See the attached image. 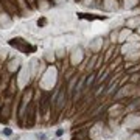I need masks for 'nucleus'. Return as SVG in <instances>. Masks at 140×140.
Returning a JSON list of instances; mask_svg holds the SVG:
<instances>
[{"label":"nucleus","mask_w":140,"mask_h":140,"mask_svg":"<svg viewBox=\"0 0 140 140\" xmlns=\"http://www.w3.org/2000/svg\"><path fill=\"white\" fill-rule=\"evenodd\" d=\"M20 41H22V39H11V41H9V44H11L13 47L19 48V50H22V51H28V48H30V47H25ZM31 48H33V47H31Z\"/></svg>","instance_id":"nucleus-1"},{"label":"nucleus","mask_w":140,"mask_h":140,"mask_svg":"<svg viewBox=\"0 0 140 140\" xmlns=\"http://www.w3.org/2000/svg\"><path fill=\"white\" fill-rule=\"evenodd\" d=\"M93 78H95V75H90V76H89V79H87V84H86L87 87H90V84L93 83Z\"/></svg>","instance_id":"nucleus-3"},{"label":"nucleus","mask_w":140,"mask_h":140,"mask_svg":"<svg viewBox=\"0 0 140 140\" xmlns=\"http://www.w3.org/2000/svg\"><path fill=\"white\" fill-rule=\"evenodd\" d=\"M28 3H30L31 6H34V0H28Z\"/></svg>","instance_id":"nucleus-7"},{"label":"nucleus","mask_w":140,"mask_h":140,"mask_svg":"<svg viewBox=\"0 0 140 140\" xmlns=\"http://www.w3.org/2000/svg\"><path fill=\"white\" fill-rule=\"evenodd\" d=\"M3 134H5V135H11L13 132H11V129H8V128H6V129H3Z\"/></svg>","instance_id":"nucleus-4"},{"label":"nucleus","mask_w":140,"mask_h":140,"mask_svg":"<svg viewBox=\"0 0 140 140\" xmlns=\"http://www.w3.org/2000/svg\"><path fill=\"white\" fill-rule=\"evenodd\" d=\"M64 98H66V92L61 90V92H59V96H58V101H56L58 109H62V106H64Z\"/></svg>","instance_id":"nucleus-2"},{"label":"nucleus","mask_w":140,"mask_h":140,"mask_svg":"<svg viewBox=\"0 0 140 140\" xmlns=\"http://www.w3.org/2000/svg\"><path fill=\"white\" fill-rule=\"evenodd\" d=\"M62 134H64V129H58V131H56V135H58V137L62 135Z\"/></svg>","instance_id":"nucleus-6"},{"label":"nucleus","mask_w":140,"mask_h":140,"mask_svg":"<svg viewBox=\"0 0 140 140\" xmlns=\"http://www.w3.org/2000/svg\"><path fill=\"white\" fill-rule=\"evenodd\" d=\"M37 138H41V140H45V134L41 132V134H37Z\"/></svg>","instance_id":"nucleus-5"}]
</instances>
